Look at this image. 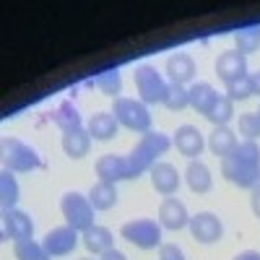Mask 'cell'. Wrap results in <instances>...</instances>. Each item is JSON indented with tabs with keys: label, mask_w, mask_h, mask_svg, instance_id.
<instances>
[{
	"label": "cell",
	"mask_w": 260,
	"mask_h": 260,
	"mask_svg": "<svg viewBox=\"0 0 260 260\" xmlns=\"http://www.w3.org/2000/svg\"><path fill=\"white\" fill-rule=\"evenodd\" d=\"M221 175L242 190L260 185V146L257 141H242L226 159H221Z\"/></svg>",
	"instance_id": "cell-1"
},
{
	"label": "cell",
	"mask_w": 260,
	"mask_h": 260,
	"mask_svg": "<svg viewBox=\"0 0 260 260\" xmlns=\"http://www.w3.org/2000/svg\"><path fill=\"white\" fill-rule=\"evenodd\" d=\"M172 146V138L167 133H159V130H148V133H143L138 138V143L133 146V151L127 154V164H130V175L141 177L143 172H151V167H154L159 161V156H164L167 151Z\"/></svg>",
	"instance_id": "cell-2"
},
{
	"label": "cell",
	"mask_w": 260,
	"mask_h": 260,
	"mask_svg": "<svg viewBox=\"0 0 260 260\" xmlns=\"http://www.w3.org/2000/svg\"><path fill=\"white\" fill-rule=\"evenodd\" d=\"M112 115L115 120L127 127V130H133V133H148L151 130V112H148V107L141 102V99H127V96H117L115 104H112Z\"/></svg>",
	"instance_id": "cell-3"
},
{
	"label": "cell",
	"mask_w": 260,
	"mask_h": 260,
	"mask_svg": "<svg viewBox=\"0 0 260 260\" xmlns=\"http://www.w3.org/2000/svg\"><path fill=\"white\" fill-rule=\"evenodd\" d=\"M60 211H62V219L65 224H71L76 232H86L94 226V206L89 201V195H81V192H65L62 201H60Z\"/></svg>",
	"instance_id": "cell-4"
},
{
	"label": "cell",
	"mask_w": 260,
	"mask_h": 260,
	"mask_svg": "<svg viewBox=\"0 0 260 260\" xmlns=\"http://www.w3.org/2000/svg\"><path fill=\"white\" fill-rule=\"evenodd\" d=\"M133 81H136L138 99L143 104H164L169 83L164 81V76L154 68V65H138L136 73H133Z\"/></svg>",
	"instance_id": "cell-5"
},
{
	"label": "cell",
	"mask_w": 260,
	"mask_h": 260,
	"mask_svg": "<svg viewBox=\"0 0 260 260\" xmlns=\"http://www.w3.org/2000/svg\"><path fill=\"white\" fill-rule=\"evenodd\" d=\"M120 234H122V240H127L130 245H136L141 250L161 247V224L154 219H133V221L122 224Z\"/></svg>",
	"instance_id": "cell-6"
},
{
	"label": "cell",
	"mask_w": 260,
	"mask_h": 260,
	"mask_svg": "<svg viewBox=\"0 0 260 260\" xmlns=\"http://www.w3.org/2000/svg\"><path fill=\"white\" fill-rule=\"evenodd\" d=\"M3 151H6V161L11 172H34L42 167L39 154L24 141L18 138H6L3 141Z\"/></svg>",
	"instance_id": "cell-7"
},
{
	"label": "cell",
	"mask_w": 260,
	"mask_h": 260,
	"mask_svg": "<svg viewBox=\"0 0 260 260\" xmlns=\"http://www.w3.org/2000/svg\"><path fill=\"white\" fill-rule=\"evenodd\" d=\"M78 240H81V232H76L71 224H62V226L50 229L45 234V240H42V245L50 252V257H62L78 247Z\"/></svg>",
	"instance_id": "cell-8"
},
{
	"label": "cell",
	"mask_w": 260,
	"mask_h": 260,
	"mask_svg": "<svg viewBox=\"0 0 260 260\" xmlns=\"http://www.w3.org/2000/svg\"><path fill=\"white\" fill-rule=\"evenodd\" d=\"M190 234H192V240H198L201 245H213V242H219L221 240V234H224V226H221V219L216 213L211 211H201V213H195L190 216Z\"/></svg>",
	"instance_id": "cell-9"
},
{
	"label": "cell",
	"mask_w": 260,
	"mask_h": 260,
	"mask_svg": "<svg viewBox=\"0 0 260 260\" xmlns=\"http://www.w3.org/2000/svg\"><path fill=\"white\" fill-rule=\"evenodd\" d=\"M34 237V221L29 219V213L18 208H3V240H31Z\"/></svg>",
	"instance_id": "cell-10"
},
{
	"label": "cell",
	"mask_w": 260,
	"mask_h": 260,
	"mask_svg": "<svg viewBox=\"0 0 260 260\" xmlns=\"http://www.w3.org/2000/svg\"><path fill=\"white\" fill-rule=\"evenodd\" d=\"M172 143H175V148L180 151L185 159H190V161L198 159L203 154V148H206V138H203V133L195 125L177 127V133H175V138H172Z\"/></svg>",
	"instance_id": "cell-11"
},
{
	"label": "cell",
	"mask_w": 260,
	"mask_h": 260,
	"mask_svg": "<svg viewBox=\"0 0 260 260\" xmlns=\"http://www.w3.org/2000/svg\"><path fill=\"white\" fill-rule=\"evenodd\" d=\"M151 185H154V190L159 195H175L182 185V175L177 172V167H172L169 161H156L154 167H151Z\"/></svg>",
	"instance_id": "cell-12"
},
{
	"label": "cell",
	"mask_w": 260,
	"mask_h": 260,
	"mask_svg": "<svg viewBox=\"0 0 260 260\" xmlns=\"http://www.w3.org/2000/svg\"><path fill=\"white\" fill-rule=\"evenodd\" d=\"M96 175L102 182H110V185H117L122 180H133L130 175V164H127V156H117V154H107L96 161Z\"/></svg>",
	"instance_id": "cell-13"
},
{
	"label": "cell",
	"mask_w": 260,
	"mask_h": 260,
	"mask_svg": "<svg viewBox=\"0 0 260 260\" xmlns=\"http://www.w3.org/2000/svg\"><path fill=\"white\" fill-rule=\"evenodd\" d=\"M159 224H161V229H169V232L185 229L190 224V213H187L185 203L177 201V198H172V195L164 198L161 206H159Z\"/></svg>",
	"instance_id": "cell-14"
},
{
	"label": "cell",
	"mask_w": 260,
	"mask_h": 260,
	"mask_svg": "<svg viewBox=\"0 0 260 260\" xmlns=\"http://www.w3.org/2000/svg\"><path fill=\"white\" fill-rule=\"evenodd\" d=\"M216 76H219L224 83L247 76V57L242 52H237V50L221 52L219 60H216Z\"/></svg>",
	"instance_id": "cell-15"
},
{
	"label": "cell",
	"mask_w": 260,
	"mask_h": 260,
	"mask_svg": "<svg viewBox=\"0 0 260 260\" xmlns=\"http://www.w3.org/2000/svg\"><path fill=\"white\" fill-rule=\"evenodd\" d=\"M164 71L169 76V83H190L195 78V60L187 55V52H175V55H169L167 57V65H164Z\"/></svg>",
	"instance_id": "cell-16"
},
{
	"label": "cell",
	"mask_w": 260,
	"mask_h": 260,
	"mask_svg": "<svg viewBox=\"0 0 260 260\" xmlns=\"http://www.w3.org/2000/svg\"><path fill=\"white\" fill-rule=\"evenodd\" d=\"M187 96H190V107H192V110L206 117L213 110L216 99H219V91H216L208 81H198V83H192L187 89Z\"/></svg>",
	"instance_id": "cell-17"
},
{
	"label": "cell",
	"mask_w": 260,
	"mask_h": 260,
	"mask_svg": "<svg viewBox=\"0 0 260 260\" xmlns=\"http://www.w3.org/2000/svg\"><path fill=\"white\" fill-rule=\"evenodd\" d=\"M81 242H83V247L89 250L91 255H104L107 250L115 247V237H112V232L107 229V226L94 224L91 229H86L81 234Z\"/></svg>",
	"instance_id": "cell-18"
},
{
	"label": "cell",
	"mask_w": 260,
	"mask_h": 260,
	"mask_svg": "<svg viewBox=\"0 0 260 260\" xmlns=\"http://www.w3.org/2000/svg\"><path fill=\"white\" fill-rule=\"evenodd\" d=\"M86 130H89V136L94 141H112L120 130V122L115 120L112 112H96V115H91Z\"/></svg>",
	"instance_id": "cell-19"
},
{
	"label": "cell",
	"mask_w": 260,
	"mask_h": 260,
	"mask_svg": "<svg viewBox=\"0 0 260 260\" xmlns=\"http://www.w3.org/2000/svg\"><path fill=\"white\" fill-rule=\"evenodd\" d=\"M237 133L226 125V127H213L211 130V136H208V148L213 151V156H219V159H226L232 151L237 148Z\"/></svg>",
	"instance_id": "cell-20"
},
{
	"label": "cell",
	"mask_w": 260,
	"mask_h": 260,
	"mask_svg": "<svg viewBox=\"0 0 260 260\" xmlns=\"http://www.w3.org/2000/svg\"><path fill=\"white\" fill-rule=\"evenodd\" d=\"M185 182H187V187H190L192 192H198V195L208 192V190H211V185H213L211 169H208L201 159L190 161V164H187V169H185Z\"/></svg>",
	"instance_id": "cell-21"
},
{
	"label": "cell",
	"mask_w": 260,
	"mask_h": 260,
	"mask_svg": "<svg viewBox=\"0 0 260 260\" xmlns=\"http://www.w3.org/2000/svg\"><path fill=\"white\" fill-rule=\"evenodd\" d=\"M91 136H89V130H73V133H62V151L68 154L71 159H83L86 154H89V148H91Z\"/></svg>",
	"instance_id": "cell-22"
},
{
	"label": "cell",
	"mask_w": 260,
	"mask_h": 260,
	"mask_svg": "<svg viewBox=\"0 0 260 260\" xmlns=\"http://www.w3.org/2000/svg\"><path fill=\"white\" fill-rule=\"evenodd\" d=\"M52 120H55V125L62 130V133H73V130H81L83 125V120H81V115H78V110L73 107V102H60L57 104V110L52 112Z\"/></svg>",
	"instance_id": "cell-23"
},
{
	"label": "cell",
	"mask_w": 260,
	"mask_h": 260,
	"mask_svg": "<svg viewBox=\"0 0 260 260\" xmlns=\"http://www.w3.org/2000/svg\"><path fill=\"white\" fill-rule=\"evenodd\" d=\"M89 201H91V206H94L96 211H110V208H115V203H117V187L99 180V182L91 185V190H89Z\"/></svg>",
	"instance_id": "cell-24"
},
{
	"label": "cell",
	"mask_w": 260,
	"mask_h": 260,
	"mask_svg": "<svg viewBox=\"0 0 260 260\" xmlns=\"http://www.w3.org/2000/svg\"><path fill=\"white\" fill-rule=\"evenodd\" d=\"M89 86H91V89H99V91L107 94V96L117 99V94H120V89H122V76H120L117 68H110V71L94 76V78L89 81Z\"/></svg>",
	"instance_id": "cell-25"
},
{
	"label": "cell",
	"mask_w": 260,
	"mask_h": 260,
	"mask_svg": "<svg viewBox=\"0 0 260 260\" xmlns=\"http://www.w3.org/2000/svg\"><path fill=\"white\" fill-rule=\"evenodd\" d=\"M234 117V102L226 96V94H219V99H216L213 110L206 115V120L213 125V127H226Z\"/></svg>",
	"instance_id": "cell-26"
},
{
	"label": "cell",
	"mask_w": 260,
	"mask_h": 260,
	"mask_svg": "<svg viewBox=\"0 0 260 260\" xmlns=\"http://www.w3.org/2000/svg\"><path fill=\"white\" fill-rule=\"evenodd\" d=\"M234 50L237 52H242L245 57L255 50H260V24H252V26H245L234 34Z\"/></svg>",
	"instance_id": "cell-27"
},
{
	"label": "cell",
	"mask_w": 260,
	"mask_h": 260,
	"mask_svg": "<svg viewBox=\"0 0 260 260\" xmlns=\"http://www.w3.org/2000/svg\"><path fill=\"white\" fill-rule=\"evenodd\" d=\"M18 182L13 177V172L11 169H3L0 172V203H3V208H16L18 203Z\"/></svg>",
	"instance_id": "cell-28"
},
{
	"label": "cell",
	"mask_w": 260,
	"mask_h": 260,
	"mask_svg": "<svg viewBox=\"0 0 260 260\" xmlns=\"http://www.w3.org/2000/svg\"><path fill=\"white\" fill-rule=\"evenodd\" d=\"M13 255H16V260H52L50 252L45 250V245L34 242V240L13 242Z\"/></svg>",
	"instance_id": "cell-29"
},
{
	"label": "cell",
	"mask_w": 260,
	"mask_h": 260,
	"mask_svg": "<svg viewBox=\"0 0 260 260\" xmlns=\"http://www.w3.org/2000/svg\"><path fill=\"white\" fill-rule=\"evenodd\" d=\"M164 107L169 112H182L185 107H190V96H187V86L180 83H169V91L164 96Z\"/></svg>",
	"instance_id": "cell-30"
},
{
	"label": "cell",
	"mask_w": 260,
	"mask_h": 260,
	"mask_svg": "<svg viewBox=\"0 0 260 260\" xmlns=\"http://www.w3.org/2000/svg\"><path fill=\"white\" fill-rule=\"evenodd\" d=\"M252 94H255V86H252L250 73H247V76H242V78H234V81H229V83H226V96H229L232 102H245V99H250Z\"/></svg>",
	"instance_id": "cell-31"
},
{
	"label": "cell",
	"mask_w": 260,
	"mask_h": 260,
	"mask_svg": "<svg viewBox=\"0 0 260 260\" xmlns=\"http://www.w3.org/2000/svg\"><path fill=\"white\" fill-rule=\"evenodd\" d=\"M240 136H245V141H257L260 138V120L257 112H245L240 115Z\"/></svg>",
	"instance_id": "cell-32"
},
{
	"label": "cell",
	"mask_w": 260,
	"mask_h": 260,
	"mask_svg": "<svg viewBox=\"0 0 260 260\" xmlns=\"http://www.w3.org/2000/svg\"><path fill=\"white\" fill-rule=\"evenodd\" d=\"M159 260H185V252H182L177 245L167 242V245L159 247Z\"/></svg>",
	"instance_id": "cell-33"
},
{
	"label": "cell",
	"mask_w": 260,
	"mask_h": 260,
	"mask_svg": "<svg viewBox=\"0 0 260 260\" xmlns=\"http://www.w3.org/2000/svg\"><path fill=\"white\" fill-rule=\"evenodd\" d=\"M250 206H252V213L260 219V185L250 190Z\"/></svg>",
	"instance_id": "cell-34"
},
{
	"label": "cell",
	"mask_w": 260,
	"mask_h": 260,
	"mask_svg": "<svg viewBox=\"0 0 260 260\" xmlns=\"http://www.w3.org/2000/svg\"><path fill=\"white\" fill-rule=\"evenodd\" d=\"M99 260H127V257H125L117 247H112V250H107L104 255H99Z\"/></svg>",
	"instance_id": "cell-35"
},
{
	"label": "cell",
	"mask_w": 260,
	"mask_h": 260,
	"mask_svg": "<svg viewBox=\"0 0 260 260\" xmlns=\"http://www.w3.org/2000/svg\"><path fill=\"white\" fill-rule=\"evenodd\" d=\"M234 260H260V252H255V250H245V252H240Z\"/></svg>",
	"instance_id": "cell-36"
},
{
	"label": "cell",
	"mask_w": 260,
	"mask_h": 260,
	"mask_svg": "<svg viewBox=\"0 0 260 260\" xmlns=\"http://www.w3.org/2000/svg\"><path fill=\"white\" fill-rule=\"evenodd\" d=\"M250 78H252V86H255V94H260V71L250 73Z\"/></svg>",
	"instance_id": "cell-37"
},
{
	"label": "cell",
	"mask_w": 260,
	"mask_h": 260,
	"mask_svg": "<svg viewBox=\"0 0 260 260\" xmlns=\"http://www.w3.org/2000/svg\"><path fill=\"white\" fill-rule=\"evenodd\" d=\"M81 260H94V257H81Z\"/></svg>",
	"instance_id": "cell-38"
},
{
	"label": "cell",
	"mask_w": 260,
	"mask_h": 260,
	"mask_svg": "<svg viewBox=\"0 0 260 260\" xmlns=\"http://www.w3.org/2000/svg\"><path fill=\"white\" fill-rule=\"evenodd\" d=\"M257 120H260V110H257Z\"/></svg>",
	"instance_id": "cell-39"
}]
</instances>
